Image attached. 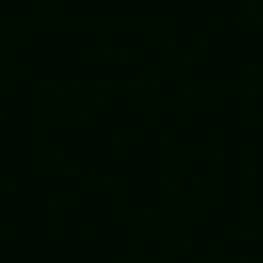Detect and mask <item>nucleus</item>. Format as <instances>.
<instances>
[]
</instances>
